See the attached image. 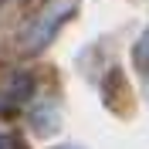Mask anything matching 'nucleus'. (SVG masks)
Listing matches in <instances>:
<instances>
[{
    "mask_svg": "<svg viewBox=\"0 0 149 149\" xmlns=\"http://www.w3.org/2000/svg\"><path fill=\"white\" fill-rule=\"evenodd\" d=\"M58 149H78V146H58Z\"/></svg>",
    "mask_w": 149,
    "mask_h": 149,
    "instance_id": "7ed1b4c3",
    "label": "nucleus"
},
{
    "mask_svg": "<svg viewBox=\"0 0 149 149\" xmlns=\"http://www.w3.org/2000/svg\"><path fill=\"white\" fill-rule=\"evenodd\" d=\"M0 149H7V139H0Z\"/></svg>",
    "mask_w": 149,
    "mask_h": 149,
    "instance_id": "f03ea898",
    "label": "nucleus"
},
{
    "mask_svg": "<svg viewBox=\"0 0 149 149\" xmlns=\"http://www.w3.org/2000/svg\"><path fill=\"white\" fill-rule=\"evenodd\" d=\"M71 7H74V0H58V3H51L47 14L34 24V34H31L34 41H31V47H41V44H44L47 37H51V31H54L65 17H71Z\"/></svg>",
    "mask_w": 149,
    "mask_h": 149,
    "instance_id": "f257e3e1",
    "label": "nucleus"
}]
</instances>
